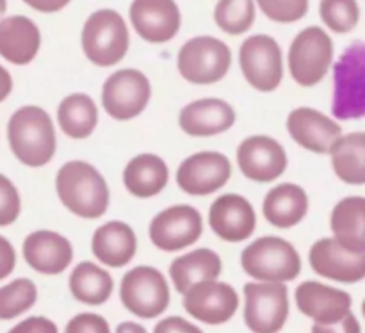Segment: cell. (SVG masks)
Listing matches in <instances>:
<instances>
[{
    "instance_id": "f1b7e54d",
    "label": "cell",
    "mask_w": 365,
    "mask_h": 333,
    "mask_svg": "<svg viewBox=\"0 0 365 333\" xmlns=\"http://www.w3.org/2000/svg\"><path fill=\"white\" fill-rule=\"evenodd\" d=\"M334 173L349 185L365 184V134L349 132L341 135L330 148Z\"/></svg>"
},
{
    "instance_id": "3957f363",
    "label": "cell",
    "mask_w": 365,
    "mask_h": 333,
    "mask_svg": "<svg viewBox=\"0 0 365 333\" xmlns=\"http://www.w3.org/2000/svg\"><path fill=\"white\" fill-rule=\"evenodd\" d=\"M241 266L257 282L287 284L302 273V257L289 241L277 235H266L242 250Z\"/></svg>"
},
{
    "instance_id": "4dcf8cb0",
    "label": "cell",
    "mask_w": 365,
    "mask_h": 333,
    "mask_svg": "<svg viewBox=\"0 0 365 333\" xmlns=\"http://www.w3.org/2000/svg\"><path fill=\"white\" fill-rule=\"evenodd\" d=\"M68 285L71 296L77 302L91 307L103 305L114 291V280L109 271L89 260H84L73 267Z\"/></svg>"
},
{
    "instance_id": "ffe728a7",
    "label": "cell",
    "mask_w": 365,
    "mask_h": 333,
    "mask_svg": "<svg viewBox=\"0 0 365 333\" xmlns=\"http://www.w3.org/2000/svg\"><path fill=\"white\" fill-rule=\"evenodd\" d=\"M289 135L312 153H328L342 135V127L312 107H298L287 116Z\"/></svg>"
},
{
    "instance_id": "83f0119b",
    "label": "cell",
    "mask_w": 365,
    "mask_h": 333,
    "mask_svg": "<svg viewBox=\"0 0 365 333\" xmlns=\"http://www.w3.org/2000/svg\"><path fill=\"white\" fill-rule=\"evenodd\" d=\"M334 239L355 252H365V198L348 196L334 207L330 216Z\"/></svg>"
},
{
    "instance_id": "8992f818",
    "label": "cell",
    "mask_w": 365,
    "mask_h": 333,
    "mask_svg": "<svg viewBox=\"0 0 365 333\" xmlns=\"http://www.w3.org/2000/svg\"><path fill=\"white\" fill-rule=\"evenodd\" d=\"M120 299L134 316L141 319H155L170 307V285L166 277L155 267H132L121 280Z\"/></svg>"
},
{
    "instance_id": "7402d4cb",
    "label": "cell",
    "mask_w": 365,
    "mask_h": 333,
    "mask_svg": "<svg viewBox=\"0 0 365 333\" xmlns=\"http://www.w3.org/2000/svg\"><path fill=\"white\" fill-rule=\"evenodd\" d=\"M27 266L41 275H61L73 260V246L64 235L52 230H36L24 241Z\"/></svg>"
},
{
    "instance_id": "d6986e66",
    "label": "cell",
    "mask_w": 365,
    "mask_h": 333,
    "mask_svg": "<svg viewBox=\"0 0 365 333\" xmlns=\"http://www.w3.org/2000/svg\"><path fill=\"white\" fill-rule=\"evenodd\" d=\"M294 298L299 312L317 324L337 323L351 312L353 307L351 294L314 280L299 284Z\"/></svg>"
},
{
    "instance_id": "9c48e42d",
    "label": "cell",
    "mask_w": 365,
    "mask_h": 333,
    "mask_svg": "<svg viewBox=\"0 0 365 333\" xmlns=\"http://www.w3.org/2000/svg\"><path fill=\"white\" fill-rule=\"evenodd\" d=\"M289 317L285 284L250 282L245 285V323L253 333H278Z\"/></svg>"
},
{
    "instance_id": "e575fe53",
    "label": "cell",
    "mask_w": 365,
    "mask_h": 333,
    "mask_svg": "<svg viewBox=\"0 0 365 333\" xmlns=\"http://www.w3.org/2000/svg\"><path fill=\"white\" fill-rule=\"evenodd\" d=\"M257 6L277 24H294L309 13V0H257Z\"/></svg>"
},
{
    "instance_id": "7a4b0ae2",
    "label": "cell",
    "mask_w": 365,
    "mask_h": 333,
    "mask_svg": "<svg viewBox=\"0 0 365 333\" xmlns=\"http://www.w3.org/2000/svg\"><path fill=\"white\" fill-rule=\"evenodd\" d=\"M11 152L24 166H46L56 155L57 138L52 118L38 106L20 107L7 123Z\"/></svg>"
},
{
    "instance_id": "d6a6232c",
    "label": "cell",
    "mask_w": 365,
    "mask_h": 333,
    "mask_svg": "<svg viewBox=\"0 0 365 333\" xmlns=\"http://www.w3.org/2000/svg\"><path fill=\"white\" fill-rule=\"evenodd\" d=\"M217 27L230 36L245 34L255 24L253 0H220L214 9Z\"/></svg>"
},
{
    "instance_id": "ab89813d",
    "label": "cell",
    "mask_w": 365,
    "mask_h": 333,
    "mask_svg": "<svg viewBox=\"0 0 365 333\" xmlns=\"http://www.w3.org/2000/svg\"><path fill=\"white\" fill-rule=\"evenodd\" d=\"M153 333H203L196 324L189 323L187 319L178 316L166 317V319L159 321Z\"/></svg>"
},
{
    "instance_id": "484cf974",
    "label": "cell",
    "mask_w": 365,
    "mask_h": 333,
    "mask_svg": "<svg viewBox=\"0 0 365 333\" xmlns=\"http://www.w3.org/2000/svg\"><path fill=\"white\" fill-rule=\"evenodd\" d=\"M223 273V262L220 255L209 248H198L195 252L177 257L170 266V278L175 291L182 296L202 282L217 280Z\"/></svg>"
},
{
    "instance_id": "277c9868",
    "label": "cell",
    "mask_w": 365,
    "mask_h": 333,
    "mask_svg": "<svg viewBox=\"0 0 365 333\" xmlns=\"http://www.w3.org/2000/svg\"><path fill=\"white\" fill-rule=\"evenodd\" d=\"M128 45V27L118 11L98 9L89 14L82 29V50L95 66L118 64L127 56Z\"/></svg>"
},
{
    "instance_id": "8d00e7d4",
    "label": "cell",
    "mask_w": 365,
    "mask_h": 333,
    "mask_svg": "<svg viewBox=\"0 0 365 333\" xmlns=\"http://www.w3.org/2000/svg\"><path fill=\"white\" fill-rule=\"evenodd\" d=\"M64 333H110V327L100 314L82 312L68 321Z\"/></svg>"
},
{
    "instance_id": "1f68e13d",
    "label": "cell",
    "mask_w": 365,
    "mask_h": 333,
    "mask_svg": "<svg viewBox=\"0 0 365 333\" xmlns=\"http://www.w3.org/2000/svg\"><path fill=\"white\" fill-rule=\"evenodd\" d=\"M38 302V287L29 278H16L0 287V321H9L29 312Z\"/></svg>"
},
{
    "instance_id": "4316f807",
    "label": "cell",
    "mask_w": 365,
    "mask_h": 333,
    "mask_svg": "<svg viewBox=\"0 0 365 333\" xmlns=\"http://www.w3.org/2000/svg\"><path fill=\"white\" fill-rule=\"evenodd\" d=\"M168 164L155 153H139L132 157L123 170V184L135 198H153L168 185Z\"/></svg>"
},
{
    "instance_id": "b9f144b4",
    "label": "cell",
    "mask_w": 365,
    "mask_h": 333,
    "mask_svg": "<svg viewBox=\"0 0 365 333\" xmlns=\"http://www.w3.org/2000/svg\"><path fill=\"white\" fill-rule=\"evenodd\" d=\"M29 7L39 13H57L70 4V0H24Z\"/></svg>"
},
{
    "instance_id": "44dd1931",
    "label": "cell",
    "mask_w": 365,
    "mask_h": 333,
    "mask_svg": "<svg viewBox=\"0 0 365 333\" xmlns=\"http://www.w3.org/2000/svg\"><path fill=\"white\" fill-rule=\"evenodd\" d=\"M234 123V107L221 98L195 100L178 114V125L182 132L191 138H212L230 130Z\"/></svg>"
},
{
    "instance_id": "7c38bea8",
    "label": "cell",
    "mask_w": 365,
    "mask_h": 333,
    "mask_svg": "<svg viewBox=\"0 0 365 333\" xmlns=\"http://www.w3.org/2000/svg\"><path fill=\"white\" fill-rule=\"evenodd\" d=\"M203 232V217L187 203L160 210L148 227V237L160 252H182L195 245Z\"/></svg>"
},
{
    "instance_id": "f35d334b",
    "label": "cell",
    "mask_w": 365,
    "mask_h": 333,
    "mask_svg": "<svg viewBox=\"0 0 365 333\" xmlns=\"http://www.w3.org/2000/svg\"><path fill=\"white\" fill-rule=\"evenodd\" d=\"M312 333H362L360 321L353 312H349L344 319L331 324H317L314 323Z\"/></svg>"
},
{
    "instance_id": "30bf717a",
    "label": "cell",
    "mask_w": 365,
    "mask_h": 333,
    "mask_svg": "<svg viewBox=\"0 0 365 333\" xmlns=\"http://www.w3.org/2000/svg\"><path fill=\"white\" fill-rule=\"evenodd\" d=\"M239 64L246 82L260 93H271L284 81V57L277 39L255 34L245 39L239 50Z\"/></svg>"
},
{
    "instance_id": "7bdbcfd3",
    "label": "cell",
    "mask_w": 365,
    "mask_h": 333,
    "mask_svg": "<svg viewBox=\"0 0 365 333\" xmlns=\"http://www.w3.org/2000/svg\"><path fill=\"white\" fill-rule=\"evenodd\" d=\"M13 91V77H11L9 71L0 64V103L7 98Z\"/></svg>"
},
{
    "instance_id": "ac0fdd59",
    "label": "cell",
    "mask_w": 365,
    "mask_h": 333,
    "mask_svg": "<svg viewBox=\"0 0 365 333\" xmlns=\"http://www.w3.org/2000/svg\"><path fill=\"white\" fill-rule=\"evenodd\" d=\"M128 14L139 38L148 43L171 41L180 31L182 14L175 0H134Z\"/></svg>"
},
{
    "instance_id": "8fae6325",
    "label": "cell",
    "mask_w": 365,
    "mask_h": 333,
    "mask_svg": "<svg viewBox=\"0 0 365 333\" xmlns=\"http://www.w3.org/2000/svg\"><path fill=\"white\" fill-rule=\"evenodd\" d=\"M152 98V86L143 71L134 68L114 71L102 86V106L116 121L138 118Z\"/></svg>"
},
{
    "instance_id": "2e32d148",
    "label": "cell",
    "mask_w": 365,
    "mask_h": 333,
    "mask_svg": "<svg viewBox=\"0 0 365 333\" xmlns=\"http://www.w3.org/2000/svg\"><path fill=\"white\" fill-rule=\"evenodd\" d=\"M237 166L248 180L267 184L285 173L287 153L274 138L252 135L239 145Z\"/></svg>"
},
{
    "instance_id": "9a60e30c",
    "label": "cell",
    "mask_w": 365,
    "mask_h": 333,
    "mask_svg": "<svg viewBox=\"0 0 365 333\" xmlns=\"http://www.w3.org/2000/svg\"><path fill=\"white\" fill-rule=\"evenodd\" d=\"M309 262L319 277L341 284H359L365 278V252H355L334 237H323L312 245Z\"/></svg>"
},
{
    "instance_id": "74e56055",
    "label": "cell",
    "mask_w": 365,
    "mask_h": 333,
    "mask_svg": "<svg viewBox=\"0 0 365 333\" xmlns=\"http://www.w3.org/2000/svg\"><path fill=\"white\" fill-rule=\"evenodd\" d=\"M7 333H59V330H57V324L48 317L32 316L18 323Z\"/></svg>"
},
{
    "instance_id": "d4e9b609",
    "label": "cell",
    "mask_w": 365,
    "mask_h": 333,
    "mask_svg": "<svg viewBox=\"0 0 365 333\" xmlns=\"http://www.w3.org/2000/svg\"><path fill=\"white\" fill-rule=\"evenodd\" d=\"M309 195L298 184H278L262 202V214L269 225L277 228H292L309 214Z\"/></svg>"
},
{
    "instance_id": "6da1fadb",
    "label": "cell",
    "mask_w": 365,
    "mask_h": 333,
    "mask_svg": "<svg viewBox=\"0 0 365 333\" xmlns=\"http://www.w3.org/2000/svg\"><path fill=\"white\" fill-rule=\"evenodd\" d=\"M56 191L61 203L82 220H98L109 209V185L103 175L86 160H70L59 168Z\"/></svg>"
},
{
    "instance_id": "e0dca14e",
    "label": "cell",
    "mask_w": 365,
    "mask_h": 333,
    "mask_svg": "<svg viewBox=\"0 0 365 333\" xmlns=\"http://www.w3.org/2000/svg\"><path fill=\"white\" fill-rule=\"evenodd\" d=\"M209 225L221 241L242 242L255 232L257 214L245 196L227 193L217 196L210 205Z\"/></svg>"
},
{
    "instance_id": "5bb4252c",
    "label": "cell",
    "mask_w": 365,
    "mask_h": 333,
    "mask_svg": "<svg viewBox=\"0 0 365 333\" xmlns=\"http://www.w3.org/2000/svg\"><path fill=\"white\" fill-rule=\"evenodd\" d=\"M184 309L200 323L217 327L228 323L235 316L239 309V294L225 282H202L184 294Z\"/></svg>"
},
{
    "instance_id": "836d02e7",
    "label": "cell",
    "mask_w": 365,
    "mask_h": 333,
    "mask_svg": "<svg viewBox=\"0 0 365 333\" xmlns=\"http://www.w3.org/2000/svg\"><path fill=\"white\" fill-rule=\"evenodd\" d=\"M319 16L330 31L348 34L360 20V7L356 0H321Z\"/></svg>"
},
{
    "instance_id": "ba28073f",
    "label": "cell",
    "mask_w": 365,
    "mask_h": 333,
    "mask_svg": "<svg viewBox=\"0 0 365 333\" xmlns=\"http://www.w3.org/2000/svg\"><path fill=\"white\" fill-rule=\"evenodd\" d=\"M230 64L232 52L228 45L212 36L189 39L177 57V66L182 77L198 86L220 82L228 73Z\"/></svg>"
},
{
    "instance_id": "ee69618b",
    "label": "cell",
    "mask_w": 365,
    "mask_h": 333,
    "mask_svg": "<svg viewBox=\"0 0 365 333\" xmlns=\"http://www.w3.org/2000/svg\"><path fill=\"white\" fill-rule=\"evenodd\" d=\"M116 333H148L145 327L138 323H132V321H125V323H120L116 328Z\"/></svg>"
},
{
    "instance_id": "cb8c5ba5",
    "label": "cell",
    "mask_w": 365,
    "mask_h": 333,
    "mask_svg": "<svg viewBox=\"0 0 365 333\" xmlns=\"http://www.w3.org/2000/svg\"><path fill=\"white\" fill-rule=\"evenodd\" d=\"M41 46V32L38 25L27 16H14L0 20V56L16 66L32 63Z\"/></svg>"
},
{
    "instance_id": "f6af8a7d",
    "label": "cell",
    "mask_w": 365,
    "mask_h": 333,
    "mask_svg": "<svg viewBox=\"0 0 365 333\" xmlns=\"http://www.w3.org/2000/svg\"><path fill=\"white\" fill-rule=\"evenodd\" d=\"M6 9H7V0H0V20H2V16L6 14Z\"/></svg>"
},
{
    "instance_id": "5b68a950",
    "label": "cell",
    "mask_w": 365,
    "mask_h": 333,
    "mask_svg": "<svg viewBox=\"0 0 365 333\" xmlns=\"http://www.w3.org/2000/svg\"><path fill=\"white\" fill-rule=\"evenodd\" d=\"M331 113L339 120H359L365 114V46L355 41L334 68Z\"/></svg>"
},
{
    "instance_id": "4fadbf2b",
    "label": "cell",
    "mask_w": 365,
    "mask_h": 333,
    "mask_svg": "<svg viewBox=\"0 0 365 333\" xmlns=\"http://www.w3.org/2000/svg\"><path fill=\"white\" fill-rule=\"evenodd\" d=\"M232 163L221 152H198L182 160L177 170V185L191 196H209L227 185Z\"/></svg>"
},
{
    "instance_id": "d590c367",
    "label": "cell",
    "mask_w": 365,
    "mask_h": 333,
    "mask_svg": "<svg viewBox=\"0 0 365 333\" xmlns=\"http://www.w3.org/2000/svg\"><path fill=\"white\" fill-rule=\"evenodd\" d=\"M21 198L16 185L0 173V227H9L20 217Z\"/></svg>"
},
{
    "instance_id": "603a6c76",
    "label": "cell",
    "mask_w": 365,
    "mask_h": 333,
    "mask_svg": "<svg viewBox=\"0 0 365 333\" xmlns=\"http://www.w3.org/2000/svg\"><path fill=\"white\" fill-rule=\"evenodd\" d=\"M91 252L103 266L118 270L132 262L138 252V237L130 225L123 221H109L95 230Z\"/></svg>"
},
{
    "instance_id": "f546056e",
    "label": "cell",
    "mask_w": 365,
    "mask_h": 333,
    "mask_svg": "<svg viewBox=\"0 0 365 333\" xmlns=\"http://www.w3.org/2000/svg\"><path fill=\"white\" fill-rule=\"evenodd\" d=\"M57 123L71 139H86L98 125V107L86 93H73L61 100L57 107Z\"/></svg>"
},
{
    "instance_id": "52a82bcc",
    "label": "cell",
    "mask_w": 365,
    "mask_h": 333,
    "mask_svg": "<svg viewBox=\"0 0 365 333\" xmlns=\"http://www.w3.org/2000/svg\"><path fill=\"white\" fill-rule=\"evenodd\" d=\"M289 71L294 82L303 88H312L327 77L334 63L331 38L317 25L299 32L289 48Z\"/></svg>"
},
{
    "instance_id": "60d3db41",
    "label": "cell",
    "mask_w": 365,
    "mask_h": 333,
    "mask_svg": "<svg viewBox=\"0 0 365 333\" xmlns=\"http://www.w3.org/2000/svg\"><path fill=\"white\" fill-rule=\"evenodd\" d=\"M16 266V252L4 235H0V280H6Z\"/></svg>"
}]
</instances>
